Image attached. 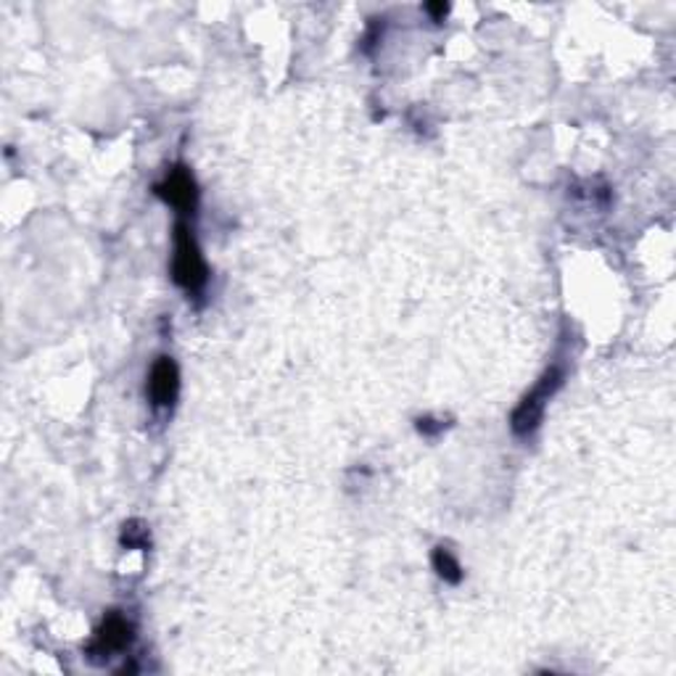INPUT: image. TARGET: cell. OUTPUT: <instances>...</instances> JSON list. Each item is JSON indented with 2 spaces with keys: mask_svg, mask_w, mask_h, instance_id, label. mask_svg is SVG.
Returning <instances> with one entry per match:
<instances>
[{
  "mask_svg": "<svg viewBox=\"0 0 676 676\" xmlns=\"http://www.w3.org/2000/svg\"><path fill=\"white\" fill-rule=\"evenodd\" d=\"M173 280L188 296H201L209 283V267L193 233L191 219L178 217L175 222V252H173Z\"/></svg>",
  "mask_w": 676,
  "mask_h": 676,
  "instance_id": "1",
  "label": "cell"
},
{
  "mask_svg": "<svg viewBox=\"0 0 676 676\" xmlns=\"http://www.w3.org/2000/svg\"><path fill=\"white\" fill-rule=\"evenodd\" d=\"M565 373H569V370H565L563 359H556V362L539 375V381L534 383L532 392L518 401L513 416H510V429H513L515 436H532L534 431L539 429L541 420H545L547 405H550L552 397L563 388Z\"/></svg>",
  "mask_w": 676,
  "mask_h": 676,
  "instance_id": "2",
  "label": "cell"
},
{
  "mask_svg": "<svg viewBox=\"0 0 676 676\" xmlns=\"http://www.w3.org/2000/svg\"><path fill=\"white\" fill-rule=\"evenodd\" d=\"M132 642H136V626H132V621L122 616L119 611H112L101 621V626L95 629L85 653H88L90 661H109L114 653L130 650Z\"/></svg>",
  "mask_w": 676,
  "mask_h": 676,
  "instance_id": "3",
  "label": "cell"
},
{
  "mask_svg": "<svg viewBox=\"0 0 676 676\" xmlns=\"http://www.w3.org/2000/svg\"><path fill=\"white\" fill-rule=\"evenodd\" d=\"M154 193L164 201V204L173 206V209L178 212V217L191 219L196 215L199 186L186 164H175V167L164 175V180L156 182Z\"/></svg>",
  "mask_w": 676,
  "mask_h": 676,
  "instance_id": "4",
  "label": "cell"
},
{
  "mask_svg": "<svg viewBox=\"0 0 676 676\" xmlns=\"http://www.w3.org/2000/svg\"><path fill=\"white\" fill-rule=\"evenodd\" d=\"M145 394L156 410H169L180 397V368L169 355L156 357L151 365L149 383H145Z\"/></svg>",
  "mask_w": 676,
  "mask_h": 676,
  "instance_id": "5",
  "label": "cell"
},
{
  "mask_svg": "<svg viewBox=\"0 0 676 676\" xmlns=\"http://www.w3.org/2000/svg\"><path fill=\"white\" fill-rule=\"evenodd\" d=\"M431 565H434L436 576L447 584H460L462 576H465L460 560L455 558L452 550H449V547H444V545L434 547V552H431Z\"/></svg>",
  "mask_w": 676,
  "mask_h": 676,
  "instance_id": "6",
  "label": "cell"
},
{
  "mask_svg": "<svg viewBox=\"0 0 676 676\" xmlns=\"http://www.w3.org/2000/svg\"><path fill=\"white\" fill-rule=\"evenodd\" d=\"M122 547L127 550H149L151 547V532H149V523L140 521V518H132L122 526Z\"/></svg>",
  "mask_w": 676,
  "mask_h": 676,
  "instance_id": "7",
  "label": "cell"
},
{
  "mask_svg": "<svg viewBox=\"0 0 676 676\" xmlns=\"http://www.w3.org/2000/svg\"><path fill=\"white\" fill-rule=\"evenodd\" d=\"M447 420H442V418H431V416H425V418H418L416 420V429H418V434L420 436H429V438H434V436H438V434H444V431H447Z\"/></svg>",
  "mask_w": 676,
  "mask_h": 676,
  "instance_id": "8",
  "label": "cell"
},
{
  "mask_svg": "<svg viewBox=\"0 0 676 676\" xmlns=\"http://www.w3.org/2000/svg\"><path fill=\"white\" fill-rule=\"evenodd\" d=\"M425 14L434 16V22H444V16L449 14L447 3H425Z\"/></svg>",
  "mask_w": 676,
  "mask_h": 676,
  "instance_id": "9",
  "label": "cell"
}]
</instances>
